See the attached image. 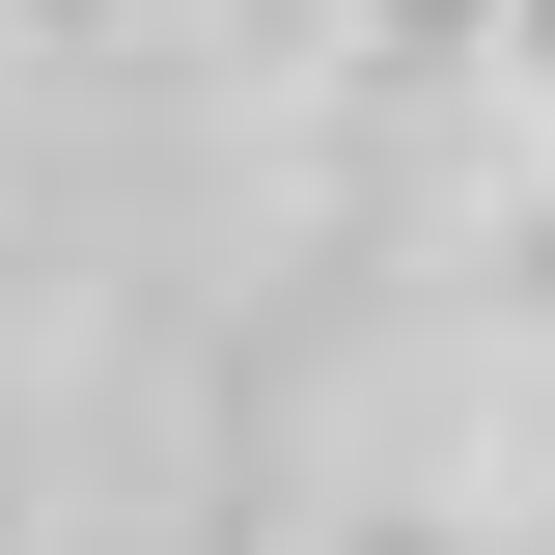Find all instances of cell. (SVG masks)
I'll return each mask as SVG.
<instances>
[{"mask_svg": "<svg viewBox=\"0 0 555 555\" xmlns=\"http://www.w3.org/2000/svg\"><path fill=\"white\" fill-rule=\"evenodd\" d=\"M528 444H555V278H528Z\"/></svg>", "mask_w": 555, "mask_h": 555, "instance_id": "cell-1", "label": "cell"}]
</instances>
